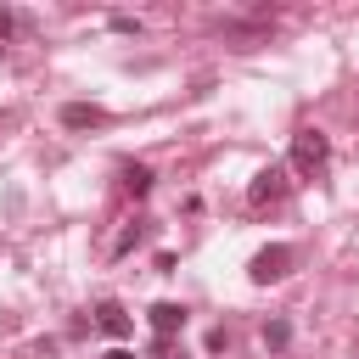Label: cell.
I'll return each mask as SVG.
<instances>
[{"label": "cell", "instance_id": "cell-1", "mask_svg": "<svg viewBox=\"0 0 359 359\" xmlns=\"http://www.w3.org/2000/svg\"><path fill=\"white\" fill-rule=\"evenodd\" d=\"M325 163H331V140L320 129H297L292 135V151H286V168L303 174V180H314V174H325Z\"/></svg>", "mask_w": 359, "mask_h": 359}, {"label": "cell", "instance_id": "cell-5", "mask_svg": "<svg viewBox=\"0 0 359 359\" xmlns=\"http://www.w3.org/2000/svg\"><path fill=\"white\" fill-rule=\"evenodd\" d=\"M95 123H107V107H95V101H67L62 107V129H95Z\"/></svg>", "mask_w": 359, "mask_h": 359}, {"label": "cell", "instance_id": "cell-6", "mask_svg": "<svg viewBox=\"0 0 359 359\" xmlns=\"http://www.w3.org/2000/svg\"><path fill=\"white\" fill-rule=\"evenodd\" d=\"M95 325H101L107 337H129V325H135V320H129V309H123V303L101 297V303H95Z\"/></svg>", "mask_w": 359, "mask_h": 359}, {"label": "cell", "instance_id": "cell-11", "mask_svg": "<svg viewBox=\"0 0 359 359\" xmlns=\"http://www.w3.org/2000/svg\"><path fill=\"white\" fill-rule=\"evenodd\" d=\"M11 28H17V17H11V11H6V6H0V45H6V39H11Z\"/></svg>", "mask_w": 359, "mask_h": 359}, {"label": "cell", "instance_id": "cell-3", "mask_svg": "<svg viewBox=\"0 0 359 359\" xmlns=\"http://www.w3.org/2000/svg\"><path fill=\"white\" fill-rule=\"evenodd\" d=\"M286 191H292L286 168H280V163H269V168H258V174H252L247 202H252V208H269V202H286Z\"/></svg>", "mask_w": 359, "mask_h": 359}, {"label": "cell", "instance_id": "cell-4", "mask_svg": "<svg viewBox=\"0 0 359 359\" xmlns=\"http://www.w3.org/2000/svg\"><path fill=\"white\" fill-rule=\"evenodd\" d=\"M146 325H151V337H157L151 348H168V342L185 331V309H180V303H151V309H146Z\"/></svg>", "mask_w": 359, "mask_h": 359}, {"label": "cell", "instance_id": "cell-9", "mask_svg": "<svg viewBox=\"0 0 359 359\" xmlns=\"http://www.w3.org/2000/svg\"><path fill=\"white\" fill-rule=\"evenodd\" d=\"M292 342V325L286 320H264V348H286Z\"/></svg>", "mask_w": 359, "mask_h": 359}, {"label": "cell", "instance_id": "cell-8", "mask_svg": "<svg viewBox=\"0 0 359 359\" xmlns=\"http://www.w3.org/2000/svg\"><path fill=\"white\" fill-rule=\"evenodd\" d=\"M151 180H157V174H151L146 163H129V168H123V191H129V196H146Z\"/></svg>", "mask_w": 359, "mask_h": 359}, {"label": "cell", "instance_id": "cell-2", "mask_svg": "<svg viewBox=\"0 0 359 359\" xmlns=\"http://www.w3.org/2000/svg\"><path fill=\"white\" fill-rule=\"evenodd\" d=\"M292 264H297V252H292L286 241H269V247H258V252H252L247 280H252V286H275V280H286V275H292Z\"/></svg>", "mask_w": 359, "mask_h": 359}, {"label": "cell", "instance_id": "cell-10", "mask_svg": "<svg viewBox=\"0 0 359 359\" xmlns=\"http://www.w3.org/2000/svg\"><path fill=\"white\" fill-rule=\"evenodd\" d=\"M224 348H230V331L213 325V331H208V353H224Z\"/></svg>", "mask_w": 359, "mask_h": 359}, {"label": "cell", "instance_id": "cell-12", "mask_svg": "<svg viewBox=\"0 0 359 359\" xmlns=\"http://www.w3.org/2000/svg\"><path fill=\"white\" fill-rule=\"evenodd\" d=\"M107 359H135V353H129V348H112V353H107Z\"/></svg>", "mask_w": 359, "mask_h": 359}, {"label": "cell", "instance_id": "cell-7", "mask_svg": "<svg viewBox=\"0 0 359 359\" xmlns=\"http://www.w3.org/2000/svg\"><path fill=\"white\" fill-rule=\"evenodd\" d=\"M146 241V219H129L123 230H118V241H112V258H123V252H135Z\"/></svg>", "mask_w": 359, "mask_h": 359}]
</instances>
